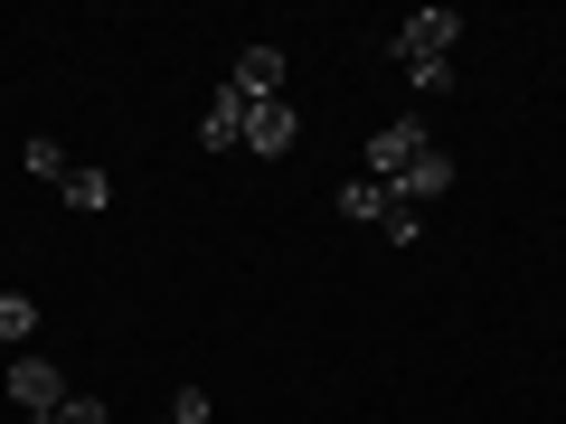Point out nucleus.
Wrapping results in <instances>:
<instances>
[{
    "label": "nucleus",
    "instance_id": "obj_1",
    "mask_svg": "<svg viewBox=\"0 0 566 424\" xmlns=\"http://www.w3.org/2000/svg\"><path fill=\"white\" fill-rule=\"evenodd\" d=\"M424 151H434V132H424L416 114H397V123H378V132H368V180L387 189V180H397V170H416Z\"/></svg>",
    "mask_w": 566,
    "mask_h": 424
},
{
    "label": "nucleus",
    "instance_id": "obj_4",
    "mask_svg": "<svg viewBox=\"0 0 566 424\" xmlns=\"http://www.w3.org/2000/svg\"><path fill=\"white\" fill-rule=\"evenodd\" d=\"M444 189H453V151H424L416 170H397V180H387V199H397V208H416V218H424V208L444 199Z\"/></svg>",
    "mask_w": 566,
    "mask_h": 424
},
{
    "label": "nucleus",
    "instance_id": "obj_6",
    "mask_svg": "<svg viewBox=\"0 0 566 424\" xmlns=\"http://www.w3.org/2000/svg\"><path fill=\"white\" fill-rule=\"evenodd\" d=\"M245 114H255V104H245L237 85H218L208 114H199V141H208V151H245Z\"/></svg>",
    "mask_w": 566,
    "mask_h": 424
},
{
    "label": "nucleus",
    "instance_id": "obj_14",
    "mask_svg": "<svg viewBox=\"0 0 566 424\" xmlns=\"http://www.w3.org/2000/svg\"><path fill=\"white\" fill-rule=\"evenodd\" d=\"M104 415H114L104 396H66V405H57V424H104Z\"/></svg>",
    "mask_w": 566,
    "mask_h": 424
},
{
    "label": "nucleus",
    "instance_id": "obj_13",
    "mask_svg": "<svg viewBox=\"0 0 566 424\" xmlns=\"http://www.w3.org/2000/svg\"><path fill=\"white\" fill-rule=\"evenodd\" d=\"M170 424H208V386H180L170 396Z\"/></svg>",
    "mask_w": 566,
    "mask_h": 424
},
{
    "label": "nucleus",
    "instance_id": "obj_12",
    "mask_svg": "<svg viewBox=\"0 0 566 424\" xmlns=\"http://www.w3.org/2000/svg\"><path fill=\"white\" fill-rule=\"evenodd\" d=\"M29 170H39V180H66V170H76V161H66L57 141H48V132H39V141H29Z\"/></svg>",
    "mask_w": 566,
    "mask_h": 424
},
{
    "label": "nucleus",
    "instance_id": "obj_9",
    "mask_svg": "<svg viewBox=\"0 0 566 424\" xmlns=\"http://www.w3.org/2000/svg\"><path fill=\"white\" fill-rule=\"evenodd\" d=\"M57 199L76 208V218H95V208H114V180H104V170H66V180H57Z\"/></svg>",
    "mask_w": 566,
    "mask_h": 424
},
{
    "label": "nucleus",
    "instance_id": "obj_15",
    "mask_svg": "<svg viewBox=\"0 0 566 424\" xmlns=\"http://www.w3.org/2000/svg\"><path fill=\"white\" fill-rule=\"evenodd\" d=\"M161 424H170V415H161Z\"/></svg>",
    "mask_w": 566,
    "mask_h": 424
},
{
    "label": "nucleus",
    "instance_id": "obj_8",
    "mask_svg": "<svg viewBox=\"0 0 566 424\" xmlns=\"http://www.w3.org/2000/svg\"><path fill=\"white\" fill-rule=\"evenodd\" d=\"M387 208H397V199H387L368 170H359V180H340V218H349V226H387Z\"/></svg>",
    "mask_w": 566,
    "mask_h": 424
},
{
    "label": "nucleus",
    "instance_id": "obj_7",
    "mask_svg": "<svg viewBox=\"0 0 566 424\" xmlns=\"http://www.w3.org/2000/svg\"><path fill=\"white\" fill-rule=\"evenodd\" d=\"M227 85H237L245 104H274V95H283V47H237V66H227Z\"/></svg>",
    "mask_w": 566,
    "mask_h": 424
},
{
    "label": "nucleus",
    "instance_id": "obj_3",
    "mask_svg": "<svg viewBox=\"0 0 566 424\" xmlns=\"http://www.w3.org/2000/svg\"><path fill=\"white\" fill-rule=\"evenodd\" d=\"M293 141H303V114H293V104H283V95L245 114V151H255V161H283Z\"/></svg>",
    "mask_w": 566,
    "mask_h": 424
},
{
    "label": "nucleus",
    "instance_id": "obj_2",
    "mask_svg": "<svg viewBox=\"0 0 566 424\" xmlns=\"http://www.w3.org/2000/svg\"><path fill=\"white\" fill-rule=\"evenodd\" d=\"M453 39H463V10H416V20L397 29V66H424V57H453Z\"/></svg>",
    "mask_w": 566,
    "mask_h": 424
},
{
    "label": "nucleus",
    "instance_id": "obj_10",
    "mask_svg": "<svg viewBox=\"0 0 566 424\" xmlns=\"http://www.w3.org/2000/svg\"><path fill=\"white\" fill-rule=\"evenodd\" d=\"M29 330H39V303L29 293H0V349H20Z\"/></svg>",
    "mask_w": 566,
    "mask_h": 424
},
{
    "label": "nucleus",
    "instance_id": "obj_11",
    "mask_svg": "<svg viewBox=\"0 0 566 424\" xmlns=\"http://www.w3.org/2000/svg\"><path fill=\"white\" fill-rule=\"evenodd\" d=\"M406 85H416V95H453V57H424V66H406Z\"/></svg>",
    "mask_w": 566,
    "mask_h": 424
},
{
    "label": "nucleus",
    "instance_id": "obj_5",
    "mask_svg": "<svg viewBox=\"0 0 566 424\" xmlns=\"http://www.w3.org/2000/svg\"><path fill=\"white\" fill-rule=\"evenodd\" d=\"M10 396H20L29 415H57V405L76 396V386H66L57 368H48V359H10Z\"/></svg>",
    "mask_w": 566,
    "mask_h": 424
}]
</instances>
